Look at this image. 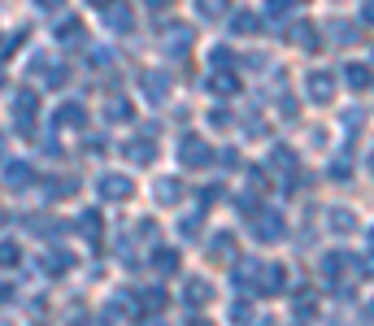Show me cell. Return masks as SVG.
Returning <instances> with one entry per match:
<instances>
[{
  "label": "cell",
  "instance_id": "7402d4cb",
  "mask_svg": "<svg viewBox=\"0 0 374 326\" xmlns=\"http://www.w3.org/2000/svg\"><path fill=\"white\" fill-rule=\"evenodd\" d=\"M144 304H148V309H161V304H166V291H144Z\"/></svg>",
  "mask_w": 374,
  "mask_h": 326
},
{
  "label": "cell",
  "instance_id": "ac0fdd59",
  "mask_svg": "<svg viewBox=\"0 0 374 326\" xmlns=\"http://www.w3.org/2000/svg\"><path fill=\"white\" fill-rule=\"evenodd\" d=\"M348 83L352 87H366L370 83V70H366V65H348Z\"/></svg>",
  "mask_w": 374,
  "mask_h": 326
},
{
  "label": "cell",
  "instance_id": "d6986e66",
  "mask_svg": "<svg viewBox=\"0 0 374 326\" xmlns=\"http://www.w3.org/2000/svg\"><path fill=\"white\" fill-rule=\"evenodd\" d=\"M57 118H61V122H74V126H78V122H83V109H78V105H61V109H57Z\"/></svg>",
  "mask_w": 374,
  "mask_h": 326
},
{
  "label": "cell",
  "instance_id": "3957f363",
  "mask_svg": "<svg viewBox=\"0 0 374 326\" xmlns=\"http://www.w3.org/2000/svg\"><path fill=\"white\" fill-rule=\"evenodd\" d=\"M101 191L109 196V200H131V178H122V174H105L101 178Z\"/></svg>",
  "mask_w": 374,
  "mask_h": 326
},
{
  "label": "cell",
  "instance_id": "e0dca14e",
  "mask_svg": "<svg viewBox=\"0 0 374 326\" xmlns=\"http://www.w3.org/2000/svg\"><path fill=\"white\" fill-rule=\"evenodd\" d=\"M131 113H135V109L126 105V101H113V105H109V118H113V122H131Z\"/></svg>",
  "mask_w": 374,
  "mask_h": 326
},
{
  "label": "cell",
  "instance_id": "8992f818",
  "mask_svg": "<svg viewBox=\"0 0 374 326\" xmlns=\"http://www.w3.org/2000/svg\"><path fill=\"white\" fill-rule=\"evenodd\" d=\"M231 31H235V35H257V31H262V18H257V13H235Z\"/></svg>",
  "mask_w": 374,
  "mask_h": 326
},
{
  "label": "cell",
  "instance_id": "4316f807",
  "mask_svg": "<svg viewBox=\"0 0 374 326\" xmlns=\"http://www.w3.org/2000/svg\"><path fill=\"white\" fill-rule=\"evenodd\" d=\"M87 5H101V9H105V5H113V0H87Z\"/></svg>",
  "mask_w": 374,
  "mask_h": 326
},
{
  "label": "cell",
  "instance_id": "f546056e",
  "mask_svg": "<svg viewBox=\"0 0 374 326\" xmlns=\"http://www.w3.org/2000/svg\"><path fill=\"white\" fill-rule=\"evenodd\" d=\"M192 326H209V322H192Z\"/></svg>",
  "mask_w": 374,
  "mask_h": 326
},
{
  "label": "cell",
  "instance_id": "ba28073f",
  "mask_svg": "<svg viewBox=\"0 0 374 326\" xmlns=\"http://www.w3.org/2000/svg\"><path fill=\"white\" fill-rule=\"evenodd\" d=\"M209 87H214V96H235V92H239V78H235V74H222V70H218L214 78H209Z\"/></svg>",
  "mask_w": 374,
  "mask_h": 326
},
{
  "label": "cell",
  "instance_id": "52a82bcc",
  "mask_svg": "<svg viewBox=\"0 0 374 326\" xmlns=\"http://www.w3.org/2000/svg\"><path fill=\"white\" fill-rule=\"evenodd\" d=\"M283 235V218L279 214H266L262 222H257V239H279Z\"/></svg>",
  "mask_w": 374,
  "mask_h": 326
},
{
  "label": "cell",
  "instance_id": "2e32d148",
  "mask_svg": "<svg viewBox=\"0 0 374 326\" xmlns=\"http://www.w3.org/2000/svg\"><path fill=\"white\" fill-rule=\"evenodd\" d=\"M109 26L113 31H131V9H113L109 13Z\"/></svg>",
  "mask_w": 374,
  "mask_h": 326
},
{
  "label": "cell",
  "instance_id": "4fadbf2b",
  "mask_svg": "<svg viewBox=\"0 0 374 326\" xmlns=\"http://www.w3.org/2000/svg\"><path fill=\"white\" fill-rule=\"evenodd\" d=\"M331 40H335V44H352V40H357V26H348V22L335 18V22H331Z\"/></svg>",
  "mask_w": 374,
  "mask_h": 326
},
{
  "label": "cell",
  "instance_id": "6da1fadb",
  "mask_svg": "<svg viewBox=\"0 0 374 326\" xmlns=\"http://www.w3.org/2000/svg\"><path fill=\"white\" fill-rule=\"evenodd\" d=\"M305 92H309V101L314 105H331V96H335V74L331 70H314L305 78Z\"/></svg>",
  "mask_w": 374,
  "mask_h": 326
},
{
  "label": "cell",
  "instance_id": "603a6c76",
  "mask_svg": "<svg viewBox=\"0 0 374 326\" xmlns=\"http://www.w3.org/2000/svg\"><path fill=\"white\" fill-rule=\"evenodd\" d=\"M231 57H235L231 48H214V65H218V70H222V65H231Z\"/></svg>",
  "mask_w": 374,
  "mask_h": 326
},
{
  "label": "cell",
  "instance_id": "5b68a950",
  "mask_svg": "<svg viewBox=\"0 0 374 326\" xmlns=\"http://www.w3.org/2000/svg\"><path fill=\"white\" fill-rule=\"evenodd\" d=\"M196 13L201 18H226V13H231V0H196Z\"/></svg>",
  "mask_w": 374,
  "mask_h": 326
},
{
  "label": "cell",
  "instance_id": "484cf974",
  "mask_svg": "<svg viewBox=\"0 0 374 326\" xmlns=\"http://www.w3.org/2000/svg\"><path fill=\"white\" fill-rule=\"evenodd\" d=\"M362 13H366V22L374 26V0H366V9H362Z\"/></svg>",
  "mask_w": 374,
  "mask_h": 326
},
{
  "label": "cell",
  "instance_id": "cb8c5ba5",
  "mask_svg": "<svg viewBox=\"0 0 374 326\" xmlns=\"http://www.w3.org/2000/svg\"><path fill=\"white\" fill-rule=\"evenodd\" d=\"M209 122H214V126H231V113H226V109H214V113H209Z\"/></svg>",
  "mask_w": 374,
  "mask_h": 326
},
{
  "label": "cell",
  "instance_id": "44dd1931",
  "mask_svg": "<svg viewBox=\"0 0 374 326\" xmlns=\"http://www.w3.org/2000/svg\"><path fill=\"white\" fill-rule=\"evenodd\" d=\"M157 270H161V274H174V270H178V257H174V252H157Z\"/></svg>",
  "mask_w": 374,
  "mask_h": 326
},
{
  "label": "cell",
  "instance_id": "83f0119b",
  "mask_svg": "<svg viewBox=\"0 0 374 326\" xmlns=\"http://www.w3.org/2000/svg\"><path fill=\"white\" fill-rule=\"evenodd\" d=\"M370 174H374V148H370Z\"/></svg>",
  "mask_w": 374,
  "mask_h": 326
},
{
  "label": "cell",
  "instance_id": "ffe728a7",
  "mask_svg": "<svg viewBox=\"0 0 374 326\" xmlns=\"http://www.w3.org/2000/svg\"><path fill=\"white\" fill-rule=\"evenodd\" d=\"M9 183H13V187L31 183V166H9Z\"/></svg>",
  "mask_w": 374,
  "mask_h": 326
},
{
  "label": "cell",
  "instance_id": "8fae6325",
  "mask_svg": "<svg viewBox=\"0 0 374 326\" xmlns=\"http://www.w3.org/2000/svg\"><path fill=\"white\" fill-rule=\"evenodd\" d=\"M126 153H131V157L139 161V166H148V161L157 157V148H153V144H148V139H131V148H126Z\"/></svg>",
  "mask_w": 374,
  "mask_h": 326
},
{
  "label": "cell",
  "instance_id": "9c48e42d",
  "mask_svg": "<svg viewBox=\"0 0 374 326\" xmlns=\"http://www.w3.org/2000/svg\"><path fill=\"white\" fill-rule=\"evenodd\" d=\"M178 196H183L178 178H161V183H157V200H161V205H178Z\"/></svg>",
  "mask_w": 374,
  "mask_h": 326
},
{
  "label": "cell",
  "instance_id": "9a60e30c",
  "mask_svg": "<svg viewBox=\"0 0 374 326\" xmlns=\"http://www.w3.org/2000/svg\"><path fill=\"white\" fill-rule=\"evenodd\" d=\"M262 287H266V291L283 287V270H279V266H266V270H262Z\"/></svg>",
  "mask_w": 374,
  "mask_h": 326
},
{
  "label": "cell",
  "instance_id": "5bb4252c",
  "mask_svg": "<svg viewBox=\"0 0 374 326\" xmlns=\"http://www.w3.org/2000/svg\"><path fill=\"white\" fill-rule=\"evenodd\" d=\"M205 300H209V283H205V279H201V283L192 279V283H187V304H205Z\"/></svg>",
  "mask_w": 374,
  "mask_h": 326
},
{
  "label": "cell",
  "instance_id": "d4e9b609",
  "mask_svg": "<svg viewBox=\"0 0 374 326\" xmlns=\"http://www.w3.org/2000/svg\"><path fill=\"white\" fill-rule=\"evenodd\" d=\"M13 257H18V248H13V243H0V266H9Z\"/></svg>",
  "mask_w": 374,
  "mask_h": 326
},
{
  "label": "cell",
  "instance_id": "277c9868",
  "mask_svg": "<svg viewBox=\"0 0 374 326\" xmlns=\"http://www.w3.org/2000/svg\"><path fill=\"white\" fill-rule=\"evenodd\" d=\"M139 83H144V96H148V101H166V92H170V78L157 74V70H144Z\"/></svg>",
  "mask_w": 374,
  "mask_h": 326
},
{
  "label": "cell",
  "instance_id": "7a4b0ae2",
  "mask_svg": "<svg viewBox=\"0 0 374 326\" xmlns=\"http://www.w3.org/2000/svg\"><path fill=\"white\" fill-rule=\"evenodd\" d=\"M178 157H183V166H187V170H205V166H209V157H214V153H209V144H205V139L187 135L183 144H178Z\"/></svg>",
  "mask_w": 374,
  "mask_h": 326
},
{
  "label": "cell",
  "instance_id": "7c38bea8",
  "mask_svg": "<svg viewBox=\"0 0 374 326\" xmlns=\"http://www.w3.org/2000/svg\"><path fill=\"white\" fill-rule=\"evenodd\" d=\"M331 226H335L339 235H348V231H357V218L348 214V209H335V214H331Z\"/></svg>",
  "mask_w": 374,
  "mask_h": 326
},
{
  "label": "cell",
  "instance_id": "30bf717a",
  "mask_svg": "<svg viewBox=\"0 0 374 326\" xmlns=\"http://www.w3.org/2000/svg\"><path fill=\"white\" fill-rule=\"evenodd\" d=\"M287 40H291V44H305V48H318V40H314V26H309V22L291 26V31H287Z\"/></svg>",
  "mask_w": 374,
  "mask_h": 326
},
{
  "label": "cell",
  "instance_id": "4dcf8cb0",
  "mask_svg": "<svg viewBox=\"0 0 374 326\" xmlns=\"http://www.w3.org/2000/svg\"><path fill=\"white\" fill-rule=\"evenodd\" d=\"M148 326H166V322H148Z\"/></svg>",
  "mask_w": 374,
  "mask_h": 326
},
{
  "label": "cell",
  "instance_id": "f1b7e54d",
  "mask_svg": "<svg viewBox=\"0 0 374 326\" xmlns=\"http://www.w3.org/2000/svg\"><path fill=\"white\" fill-rule=\"evenodd\" d=\"M0 157H5V135H0Z\"/></svg>",
  "mask_w": 374,
  "mask_h": 326
}]
</instances>
